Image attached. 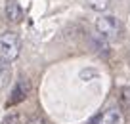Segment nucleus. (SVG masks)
<instances>
[{"instance_id": "39448f33", "label": "nucleus", "mask_w": 130, "mask_h": 124, "mask_svg": "<svg viewBox=\"0 0 130 124\" xmlns=\"http://www.w3.org/2000/svg\"><path fill=\"white\" fill-rule=\"evenodd\" d=\"M10 80H12V67H10L8 61L0 59V88L8 86Z\"/></svg>"}, {"instance_id": "7ed1b4c3", "label": "nucleus", "mask_w": 130, "mask_h": 124, "mask_svg": "<svg viewBox=\"0 0 130 124\" xmlns=\"http://www.w3.org/2000/svg\"><path fill=\"white\" fill-rule=\"evenodd\" d=\"M4 13H6V19L12 21V23H19L23 19V8L19 6L17 0H8L4 6Z\"/></svg>"}, {"instance_id": "1a4fd4ad", "label": "nucleus", "mask_w": 130, "mask_h": 124, "mask_svg": "<svg viewBox=\"0 0 130 124\" xmlns=\"http://www.w3.org/2000/svg\"><path fill=\"white\" fill-rule=\"evenodd\" d=\"M96 75H98L96 71H92V69H88V71H82V73H80V78H82V80H88L90 76H96Z\"/></svg>"}, {"instance_id": "20e7f679", "label": "nucleus", "mask_w": 130, "mask_h": 124, "mask_svg": "<svg viewBox=\"0 0 130 124\" xmlns=\"http://www.w3.org/2000/svg\"><path fill=\"white\" fill-rule=\"evenodd\" d=\"M29 92H31V86H29V82L27 80H19L17 82V86L13 88V92H12V97L8 99V105H15V103H21V101L25 99V97L29 96Z\"/></svg>"}, {"instance_id": "f257e3e1", "label": "nucleus", "mask_w": 130, "mask_h": 124, "mask_svg": "<svg viewBox=\"0 0 130 124\" xmlns=\"http://www.w3.org/2000/svg\"><path fill=\"white\" fill-rule=\"evenodd\" d=\"M21 52V40L13 31H6L0 34V59L12 63L13 59H17Z\"/></svg>"}, {"instance_id": "9d476101", "label": "nucleus", "mask_w": 130, "mask_h": 124, "mask_svg": "<svg viewBox=\"0 0 130 124\" xmlns=\"http://www.w3.org/2000/svg\"><path fill=\"white\" fill-rule=\"evenodd\" d=\"M122 96H124V99L130 103V86H126V88H122Z\"/></svg>"}, {"instance_id": "423d86ee", "label": "nucleus", "mask_w": 130, "mask_h": 124, "mask_svg": "<svg viewBox=\"0 0 130 124\" xmlns=\"http://www.w3.org/2000/svg\"><path fill=\"white\" fill-rule=\"evenodd\" d=\"M121 120H122L121 113H119L117 109H109V111H105L102 115L100 124H121Z\"/></svg>"}, {"instance_id": "9b49d317", "label": "nucleus", "mask_w": 130, "mask_h": 124, "mask_svg": "<svg viewBox=\"0 0 130 124\" xmlns=\"http://www.w3.org/2000/svg\"><path fill=\"white\" fill-rule=\"evenodd\" d=\"M27 124H46V122H44L42 118H38V116H35V118H31Z\"/></svg>"}, {"instance_id": "6e6552de", "label": "nucleus", "mask_w": 130, "mask_h": 124, "mask_svg": "<svg viewBox=\"0 0 130 124\" xmlns=\"http://www.w3.org/2000/svg\"><path fill=\"white\" fill-rule=\"evenodd\" d=\"M0 124H17V115H8Z\"/></svg>"}, {"instance_id": "f03ea898", "label": "nucleus", "mask_w": 130, "mask_h": 124, "mask_svg": "<svg viewBox=\"0 0 130 124\" xmlns=\"http://www.w3.org/2000/svg\"><path fill=\"white\" fill-rule=\"evenodd\" d=\"M96 32L103 40L117 38L119 32H121V21L115 15H100L96 19Z\"/></svg>"}, {"instance_id": "0eeeda50", "label": "nucleus", "mask_w": 130, "mask_h": 124, "mask_svg": "<svg viewBox=\"0 0 130 124\" xmlns=\"http://www.w3.org/2000/svg\"><path fill=\"white\" fill-rule=\"evenodd\" d=\"M86 6L94 12H105V10H109L111 0H86Z\"/></svg>"}]
</instances>
